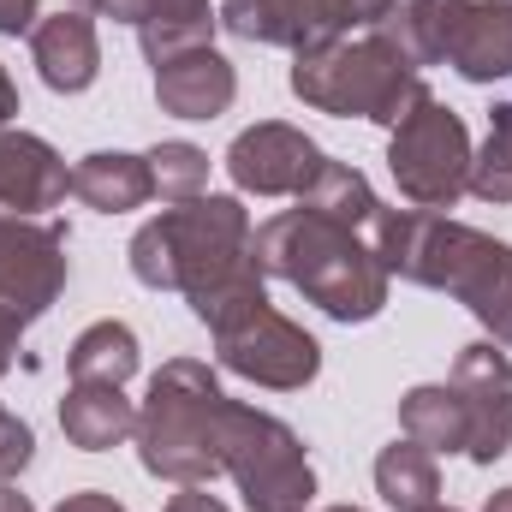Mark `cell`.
<instances>
[{
	"instance_id": "f546056e",
	"label": "cell",
	"mask_w": 512,
	"mask_h": 512,
	"mask_svg": "<svg viewBox=\"0 0 512 512\" xmlns=\"http://www.w3.org/2000/svg\"><path fill=\"white\" fill-rule=\"evenodd\" d=\"M54 512H126V507L114 495H102V489H78V495H66Z\"/></svg>"
},
{
	"instance_id": "2e32d148",
	"label": "cell",
	"mask_w": 512,
	"mask_h": 512,
	"mask_svg": "<svg viewBox=\"0 0 512 512\" xmlns=\"http://www.w3.org/2000/svg\"><path fill=\"white\" fill-rule=\"evenodd\" d=\"M239 96V72L233 60L209 42V48H185L173 60L155 66V102L173 120H221Z\"/></svg>"
},
{
	"instance_id": "484cf974",
	"label": "cell",
	"mask_w": 512,
	"mask_h": 512,
	"mask_svg": "<svg viewBox=\"0 0 512 512\" xmlns=\"http://www.w3.org/2000/svg\"><path fill=\"white\" fill-rule=\"evenodd\" d=\"M30 459H36V429H30L18 411H6V405H0V483L24 477V471H30Z\"/></svg>"
},
{
	"instance_id": "d590c367",
	"label": "cell",
	"mask_w": 512,
	"mask_h": 512,
	"mask_svg": "<svg viewBox=\"0 0 512 512\" xmlns=\"http://www.w3.org/2000/svg\"><path fill=\"white\" fill-rule=\"evenodd\" d=\"M423 512H459V507H441V501H435V507H423Z\"/></svg>"
},
{
	"instance_id": "4fadbf2b",
	"label": "cell",
	"mask_w": 512,
	"mask_h": 512,
	"mask_svg": "<svg viewBox=\"0 0 512 512\" xmlns=\"http://www.w3.org/2000/svg\"><path fill=\"white\" fill-rule=\"evenodd\" d=\"M72 191V167L66 155L36 137V131H0V215L18 221H42L48 209H60Z\"/></svg>"
},
{
	"instance_id": "3957f363",
	"label": "cell",
	"mask_w": 512,
	"mask_h": 512,
	"mask_svg": "<svg viewBox=\"0 0 512 512\" xmlns=\"http://www.w3.org/2000/svg\"><path fill=\"white\" fill-rule=\"evenodd\" d=\"M251 245L262 274L286 280L334 322H376L387 310L393 274L370 251V239L346 221H328L316 209H280L256 227Z\"/></svg>"
},
{
	"instance_id": "cb8c5ba5",
	"label": "cell",
	"mask_w": 512,
	"mask_h": 512,
	"mask_svg": "<svg viewBox=\"0 0 512 512\" xmlns=\"http://www.w3.org/2000/svg\"><path fill=\"white\" fill-rule=\"evenodd\" d=\"M149 179H155L161 203H191L209 185V149H197L185 137H167V143L149 149Z\"/></svg>"
},
{
	"instance_id": "7a4b0ae2",
	"label": "cell",
	"mask_w": 512,
	"mask_h": 512,
	"mask_svg": "<svg viewBox=\"0 0 512 512\" xmlns=\"http://www.w3.org/2000/svg\"><path fill=\"white\" fill-rule=\"evenodd\" d=\"M364 239L382 256L387 274L459 298L489 328V340L512 352V245L507 239H489V233H477V227H465L453 215L387 209V203L364 227Z\"/></svg>"
},
{
	"instance_id": "52a82bcc",
	"label": "cell",
	"mask_w": 512,
	"mask_h": 512,
	"mask_svg": "<svg viewBox=\"0 0 512 512\" xmlns=\"http://www.w3.org/2000/svg\"><path fill=\"white\" fill-rule=\"evenodd\" d=\"M221 477L239 483L251 512H310V501H316V465H310L298 429L245 399H227Z\"/></svg>"
},
{
	"instance_id": "9c48e42d",
	"label": "cell",
	"mask_w": 512,
	"mask_h": 512,
	"mask_svg": "<svg viewBox=\"0 0 512 512\" xmlns=\"http://www.w3.org/2000/svg\"><path fill=\"white\" fill-rule=\"evenodd\" d=\"M215 358H221V370L268 387V393H298V387L316 382V370H322L316 334H304L274 304H256L245 316H233L227 328H215Z\"/></svg>"
},
{
	"instance_id": "83f0119b",
	"label": "cell",
	"mask_w": 512,
	"mask_h": 512,
	"mask_svg": "<svg viewBox=\"0 0 512 512\" xmlns=\"http://www.w3.org/2000/svg\"><path fill=\"white\" fill-rule=\"evenodd\" d=\"M161 512H233L221 495H209V483H185L179 495H167V507Z\"/></svg>"
},
{
	"instance_id": "7c38bea8",
	"label": "cell",
	"mask_w": 512,
	"mask_h": 512,
	"mask_svg": "<svg viewBox=\"0 0 512 512\" xmlns=\"http://www.w3.org/2000/svg\"><path fill=\"white\" fill-rule=\"evenodd\" d=\"M453 387L465 399V423H471V465H495L512 447V358L507 346L477 340L453 358Z\"/></svg>"
},
{
	"instance_id": "e575fe53",
	"label": "cell",
	"mask_w": 512,
	"mask_h": 512,
	"mask_svg": "<svg viewBox=\"0 0 512 512\" xmlns=\"http://www.w3.org/2000/svg\"><path fill=\"white\" fill-rule=\"evenodd\" d=\"M310 512H316V507H310ZM322 512H364V507H322Z\"/></svg>"
},
{
	"instance_id": "8992f818",
	"label": "cell",
	"mask_w": 512,
	"mask_h": 512,
	"mask_svg": "<svg viewBox=\"0 0 512 512\" xmlns=\"http://www.w3.org/2000/svg\"><path fill=\"white\" fill-rule=\"evenodd\" d=\"M382 30L417 72L453 66L465 84L512 78V0H405Z\"/></svg>"
},
{
	"instance_id": "ffe728a7",
	"label": "cell",
	"mask_w": 512,
	"mask_h": 512,
	"mask_svg": "<svg viewBox=\"0 0 512 512\" xmlns=\"http://www.w3.org/2000/svg\"><path fill=\"white\" fill-rule=\"evenodd\" d=\"M215 0H155L149 18L137 24V42H143V60L161 66L185 48H209L215 42Z\"/></svg>"
},
{
	"instance_id": "603a6c76",
	"label": "cell",
	"mask_w": 512,
	"mask_h": 512,
	"mask_svg": "<svg viewBox=\"0 0 512 512\" xmlns=\"http://www.w3.org/2000/svg\"><path fill=\"white\" fill-rule=\"evenodd\" d=\"M298 209H316V215H328V221H346V227H358V233H364V227L376 221L382 197L370 191V179H364L358 167H346V161H322V173L304 185Z\"/></svg>"
},
{
	"instance_id": "ba28073f",
	"label": "cell",
	"mask_w": 512,
	"mask_h": 512,
	"mask_svg": "<svg viewBox=\"0 0 512 512\" xmlns=\"http://www.w3.org/2000/svg\"><path fill=\"white\" fill-rule=\"evenodd\" d=\"M471 155L477 149H471L465 120L447 102H435V96H423L399 126L387 131V173H393L399 197L411 209H429V215H447L465 197Z\"/></svg>"
},
{
	"instance_id": "277c9868",
	"label": "cell",
	"mask_w": 512,
	"mask_h": 512,
	"mask_svg": "<svg viewBox=\"0 0 512 512\" xmlns=\"http://www.w3.org/2000/svg\"><path fill=\"white\" fill-rule=\"evenodd\" d=\"M221 423L227 393L203 358H167L137 405V465L173 489L221 477Z\"/></svg>"
},
{
	"instance_id": "8fae6325",
	"label": "cell",
	"mask_w": 512,
	"mask_h": 512,
	"mask_svg": "<svg viewBox=\"0 0 512 512\" xmlns=\"http://www.w3.org/2000/svg\"><path fill=\"white\" fill-rule=\"evenodd\" d=\"M322 143L286 120H256L227 143V179L245 197H304V185L322 173Z\"/></svg>"
},
{
	"instance_id": "6da1fadb",
	"label": "cell",
	"mask_w": 512,
	"mask_h": 512,
	"mask_svg": "<svg viewBox=\"0 0 512 512\" xmlns=\"http://www.w3.org/2000/svg\"><path fill=\"white\" fill-rule=\"evenodd\" d=\"M256 227L239 197H191L143 221L126 245L131 280L149 292H179L191 316L215 334L233 316L268 304V274L256 262Z\"/></svg>"
},
{
	"instance_id": "4316f807",
	"label": "cell",
	"mask_w": 512,
	"mask_h": 512,
	"mask_svg": "<svg viewBox=\"0 0 512 512\" xmlns=\"http://www.w3.org/2000/svg\"><path fill=\"white\" fill-rule=\"evenodd\" d=\"M42 18V0H0V36H30Z\"/></svg>"
},
{
	"instance_id": "7402d4cb",
	"label": "cell",
	"mask_w": 512,
	"mask_h": 512,
	"mask_svg": "<svg viewBox=\"0 0 512 512\" xmlns=\"http://www.w3.org/2000/svg\"><path fill=\"white\" fill-rule=\"evenodd\" d=\"M376 495H382L393 512H423L441 501V465H435V453L429 447H417V441H393L382 447V459H376Z\"/></svg>"
},
{
	"instance_id": "5bb4252c",
	"label": "cell",
	"mask_w": 512,
	"mask_h": 512,
	"mask_svg": "<svg viewBox=\"0 0 512 512\" xmlns=\"http://www.w3.org/2000/svg\"><path fill=\"white\" fill-rule=\"evenodd\" d=\"M30 60L54 96H84L102 78V42H96V12L84 6H54L30 30Z\"/></svg>"
},
{
	"instance_id": "836d02e7",
	"label": "cell",
	"mask_w": 512,
	"mask_h": 512,
	"mask_svg": "<svg viewBox=\"0 0 512 512\" xmlns=\"http://www.w3.org/2000/svg\"><path fill=\"white\" fill-rule=\"evenodd\" d=\"M483 512H512V483H507V489H495V495L483 501Z\"/></svg>"
},
{
	"instance_id": "9a60e30c",
	"label": "cell",
	"mask_w": 512,
	"mask_h": 512,
	"mask_svg": "<svg viewBox=\"0 0 512 512\" xmlns=\"http://www.w3.org/2000/svg\"><path fill=\"white\" fill-rule=\"evenodd\" d=\"M221 24H227L239 42H256V48H292V54L346 36L328 0H221Z\"/></svg>"
},
{
	"instance_id": "f1b7e54d",
	"label": "cell",
	"mask_w": 512,
	"mask_h": 512,
	"mask_svg": "<svg viewBox=\"0 0 512 512\" xmlns=\"http://www.w3.org/2000/svg\"><path fill=\"white\" fill-rule=\"evenodd\" d=\"M155 0H96V18H114V24H143Z\"/></svg>"
},
{
	"instance_id": "30bf717a",
	"label": "cell",
	"mask_w": 512,
	"mask_h": 512,
	"mask_svg": "<svg viewBox=\"0 0 512 512\" xmlns=\"http://www.w3.org/2000/svg\"><path fill=\"white\" fill-rule=\"evenodd\" d=\"M72 280L66 256V227L60 221H18L0 215V310L12 322H36L54 310V298Z\"/></svg>"
},
{
	"instance_id": "1f68e13d",
	"label": "cell",
	"mask_w": 512,
	"mask_h": 512,
	"mask_svg": "<svg viewBox=\"0 0 512 512\" xmlns=\"http://www.w3.org/2000/svg\"><path fill=\"white\" fill-rule=\"evenodd\" d=\"M12 114H18V84H12V72L0 66V131L12 126Z\"/></svg>"
},
{
	"instance_id": "d6986e66",
	"label": "cell",
	"mask_w": 512,
	"mask_h": 512,
	"mask_svg": "<svg viewBox=\"0 0 512 512\" xmlns=\"http://www.w3.org/2000/svg\"><path fill=\"white\" fill-rule=\"evenodd\" d=\"M399 435L417 441V447H429L435 459H441V453H465V447H471V423H465L459 387L453 382L411 387V393L399 399Z\"/></svg>"
},
{
	"instance_id": "d4e9b609",
	"label": "cell",
	"mask_w": 512,
	"mask_h": 512,
	"mask_svg": "<svg viewBox=\"0 0 512 512\" xmlns=\"http://www.w3.org/2000/svg\"><path fill=\"white\" fill-rule=\"evenodd\" d=\"M465 191L483 197V203H512V102H501L489 114V137L471 155V185Z\"/></svg>"
},
{
	"instance_id": "44dd1931",
	"label": "cell",
	"mask_w": 512,
	"mask_h": 512,
	"mask_svg": "<svg viewBox=\"0 0 512 512\" xmlns=\"http://www.w3.org/2000/svg\"><path fill=\"white\" fill-rule=\"evenodd\" d=\"M137 364H143V352H137V334H131L126 322H90L78 340H72V352H66V376L72 382H102V387H126L137 376Z\"/></svg>"
},
{
	"instance_id": "d6a6232c",
	"label": "cell",
	"mask_w": 512,
	"mask_h": 512,
	"mask_svg": "<svg viewBox=\"0 0 512 512\" xmlns=\"http://www.w3.org/2000/svg\"><path fill=\"white\" fill-rule=\"evenodd\" d=\"M0 512H36V507H30V495H18L12 483H0Z\"/></svg>"
},
{
	"instance_id": "4dcf8cb0",
	"label": "cell",
	"mask_w": 512,
	"mask_h": 512,
	"mask_svg": "<svg viewBox=\"0 0 512 512\" xmlns=\"http://www.w3.org/2000/svg\"><path fill=\"white\" fill-rule=\"evenodd\" d=\"M18 340H24V322H12V316L0 310V376H6L12 358H18Z\"/></svg>"
},
{
	"instance_id": "e0dca14e",
	"label": "cell",
	"mask_w": 512,
	"mask_h": 512,
	"mask_svg": "<svg viewBox=\"0 0 512 512\" xmlns=\"http://www.w3.org/2000/svg\"><path fill=\"white\" fill-rule=\"evenodd\" d=\"M72 197L96 215H131L155 197L149 179V155H126V149H96L72 167Z\"/></svg>"
},
{
	"instance_id": "ac0fdd59",
	"label": "cell",
	"mask_w": 512,
	"mask_h": 512,
	"mask_svg": "<svg viewBox=\"0 0 512 512\" xmlns=\"http://www.w3.org/2000/svg\"><path fill=\"white\" fill-rule=\"evenodd\" d=\"M60 429L78 453H108L126 435H137V405L126 399V387L72 382L66 399H60Z\"/></svg>"
},
{
	"instance_id": "5b68a950",
	"label": "cell",
	"mask_w": 512,
	"mask_h": 512,
	"mask_svg": "<svg viewBox=\"0 0 512 512\" xmlns=\"http://www.w3.org/2000/svg\"><path fill=\"white\" fill-rule=\"evenodd\" d=\"M292 96L316 114H334V120H370V126H399L423 96V72L387 42V30H358V36H340V42H322V48H304L292 54Z\"/></svg>"
}]
</instances>
